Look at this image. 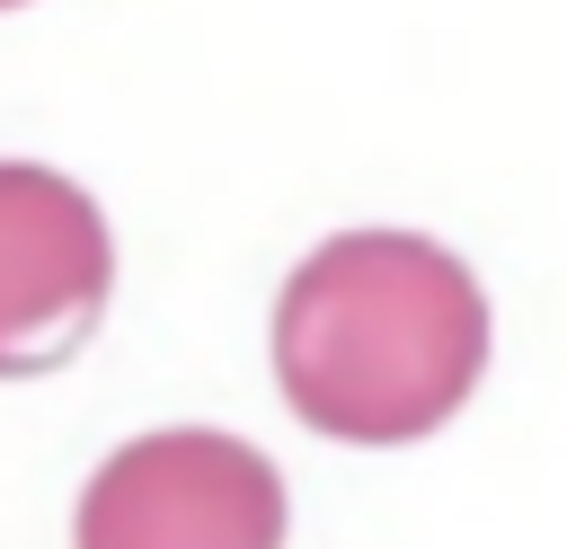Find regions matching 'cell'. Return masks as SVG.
Masks as SVG:
<instances>
[{
	"instance_id": "cell-1",
	"label": "cell",
	"mask_w": 567,
	"mask_h": 549,
	"mask_svg": "<svg viewBox=\"0 0 567 549\" xmlns=\"http://www.w3.org/2000/svg\"><path fill=\"white\" fill-rule=\"evenodd\" d=\"M487 372V301L470 266L416 230H346L310 248L275 301V381L328 443H416Z\"/></svg>"
},
{
	"instance_id": "cell-2",
	"label": "cell",
	"mask_w": 567,
	"mask_h": 549,
	"mask_svg": "<svg viewBox=\"0 0 567 549\" xmlns=\"http://www.w3.org/2000/svg\"><path fill=\"white\" fill-rule=\"evenodd\" d=\"M80 549H284V478L213 425L124 443L80 487Z\"/></svg>"
},
{
	"instance_id": "cell-3",
	"label": "cell",
	"mask_w": 567,
	"mask_h": 549,
	"mask_svg": "<svg viewBox=\"0 0 567 549\" xmlns=\"http://www.w3.org/2000/svg\"><path fill=\"white\" fill-rule=\"evenodd\" d=\"M106 283H115L106 213L71 177L0 159V381L71 363L106 310Z\"/></svg>"
},
{
	"instance_id": "cell-4",
	"label": "cell",
	"mask_w": 567,
	"mask_h": 549,
	"mask_svg": "<svg viewBox=\"0 0 567 549\" xmlns=\"http://www.w3.org/2000/svg\"><path fill=\"white\" fill-rule=\"evenodd\" d=\"M0 9H18V0H0Z\"/></svg>"
}]
</instances>
